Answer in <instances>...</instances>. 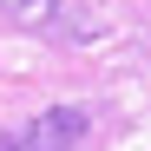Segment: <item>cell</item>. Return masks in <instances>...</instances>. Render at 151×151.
Here are the masks:
<instances>
[{"label": "cell", "mask_w": 151, "mask_h": 151, "mask_svg": "<svg viewBox=\"0 0 151 151\" xmlns=\"http://www.w3.org/2000/svg\"><path fill=\"white\" fill-rule=\"evenodd\" d=\"M86 112L79 105H59V112H46V118H27L20 132H0V151H72L86 138Z\"/></svg>", "instance_id": "cell-1"}, {"label": "cell", "mask_w": 151, "mask_h": 151, "mask_svg": "<svg viewBox=\"0 0 151 151\" xmlns=\"http://www.w3.org/2000/svg\"><path fill=\"white\" fill-rule=\"evenodd\" d=\"M0 7H7L20 27H53L59 20V0H0Z\"/></svg>", "instance_id": "cell-2"}]
</instances>
